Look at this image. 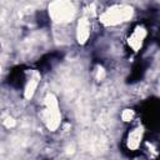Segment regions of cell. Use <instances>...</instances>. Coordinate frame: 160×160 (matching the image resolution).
Instances as JSON below:
<instances>
[{
  "label": "cell",
  "mask_w": 160,
  "mask_h": 160,
  "mask_svg": "<svg viewBox=\"0 0 160 160\" xmlns=\"http://www.w3.org/2000/svg\"><path fill=\"white\" fill-rule=\"evenodd\" d=\"M131 15H132V9L130 6L118 5V6H114L106 10L101 15V21L106 25H114V24H119V22L129 20Z\"/></svg>",
  "instance_id": "obj_1"
},
{
  "label": "cell",
  "mask_w": 160,
  "mask_h": 160,
  "mask_svg": "<svg viewBox=\"0 0 160 160\" xmlns=\"http://www.w3.org/2000/svg\"><path fill=\"white\" fill-rule=\"evenodd\" d=\"M50 16L58 22H66L71 21L75 15L74 5L69 1H55L49 8Z\"/></svg>",
  "instance_id": "obj_2"
},
{
  "label": "cell",
  "mask_w": 160,
  "mask_h": 160,
  "mask_svg": "<svg viewBox=\"0 0 160 160\" xmlns=\"http://www.w3.org/2000/svg\"><path fill=\"white\" fill-rule=\"evenodd\" d=\"M76 115H78L79 121H84V122H86L90 118V104H89V99L86 98L85 94L79 95Z\"/></svg>",
  "instance_id": "obj_3"
},
{
  "label": "cell",
  "mask_w": 160,
  "mask_h": 160,
  "mask_svg": "<svg viewBox=\"0 0 160 160\" xmlns=\"http://www.w3.org/2000/svg\"><path fill=\"white\" fill-rule=\"evenodd\" d=\"M89 21H88V19H85V18H82L80 21H79V24H78V40H79V42H85L86 40H88V38H89V34H90V31H89Z\"/></svg>",
  "instance_id": "obj_4"
},
{
  "label": "cell",
  "mask_w": 160,
  "mask_h": 160,
  "mask_svg": "<svg viewBox=\"0 0 160 160\" xmlns=\"http://www.w3.org/2000/svg\"><path fill=\"white\" fill-rule=\"evenodd\" d=\"M144 36H145V31H144L142 29H138V30L130 36V39H129V44H130L134 49H138V48L141 45Z\"/></svg>",
  "instance_id": "obj_5"
},
{
  "label": "cell",
  "mask_w": 160,
  "mask_h": 160,
  "mask_svg": "<svg viewBox=\"0 0 160 160\" xmlns=\"http://www.w3.org/2000/svg\"><path fill=\"white\" fill-rule=\"evenodd\" d=\"M140 139H141V131L139 129H136L129 136V148H131V149L138 148V145L140 144Z\"/></svg>",
  "instance_id": "obj_6"
},
{
  "label": "cell",
  "mask_w": 160,
  "mask_h": 160,
  "mask_svg": "<svg viewBox=\"0 0 160 160\" xmlns=\"http://www.w3.org/2000/svg\"><path fill=\"white\" fill-rule=\"evenodd\" d=\"M36 85H38V80L36 79H31L29 81V84H28V86L25 89V96L26 98H31L32 96V94H34V91L36 89Z\"/></svg>",
  "instance_id": "obj_7"
},
{
  "label": "cell",
  "mask_w": 160,
  "mask_h": 160,
  "mask_svg": "<svg viewBox=\"0 0 160 160\" xmlns=\"http://www.w3.org/2000/svg\"><path fill=\"white\" fill-rule=\"evenodd\" d=\"M131 116H132V111H130V110H125L122 112V119L124 120H130Z\"/></svg>",
  "instance_id": "obj_8"
}]
</instances>
